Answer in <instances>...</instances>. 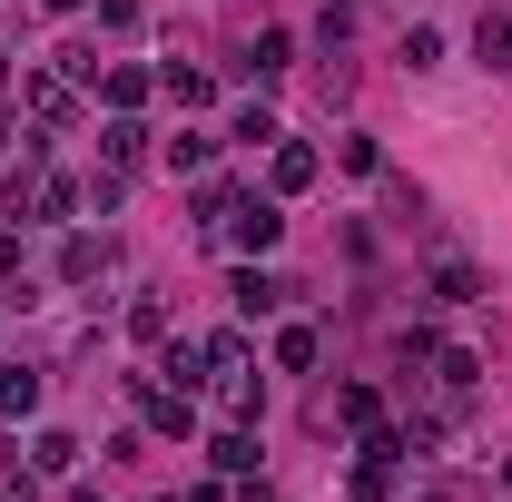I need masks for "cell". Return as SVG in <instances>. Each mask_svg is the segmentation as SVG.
<instances>
[{
    "label": "cell",
    "mask_w": 512,
    "mask_h": 502,
    "mask_svg": "<svg viewBox=\"0 0 512 502\" xmlns=\"http://www.w3.org/2000/svg\"><path fill=\"white\" fill-rule=\"evenodd\" d=\"M316 168H325V158L306 148V138H276V148H266V178H276V197H306V188H316Z\"/></svg>",
    "instance_id": "obj_3"
},
{
    "label": "cell",
    "mask_w": 512,
    "mask_h": 502,
    "mask_svg": "<svg viewBox=\"0 0 512 502\" xmlns=\"http://www.w3.org/2000/svg\"><path fill=\"white\" fill-rule=\"evenodd\" d=\"M0 158H10V109H0Z\"/></svg>",
    "instance_id": "obj_25"
},
{
    "label": "cell",
    "mask_w": 512,
    "mask_h": 502,
    "mask_svg": "<svg viewBox=\"0 0 512 502\" xmlns=\"http://www.w3.org/2000/svg\"><path fill=\"white\" fill-rule=\"evenodd\" d=\"M158 158H168V168H178V178H197V168H207V158H217V138H207V128H178V138H168V148H158Z\"/></svg>",
    "instance_id": "obj_15"
},
{
    "label": "cell",
    "mask_w": 512,
    "mask_h": 502,
    "mask_svg": "<svg viewBox=\"0 0 512 502\" xmlns=\"http://www.w3.org/2000/svg\"><path fill=\"white\" fill-rule=\"evenodd\" d=\"M20 99H30V119L60 128L69 109H79V79H69V69H30V79H20Z\"/></svg>",
    "instance_id": "obj_4"
},
{
    "label": "cell",
    "mask_w": 512,
    "mask_h": 502,
    "mask_svg": "<svg viewBox=\"0 0 512 502\" xmlns=\"http://www.w3.org/2000/svg\"><path fill=\"white\" fill-rule=\"evenodd\" d=\"M0 502H40V493H30V483H10V493H0Z\"/></svg>",
    "instance_id": "obj_24"
},
{
    "label": "cell",
    "mask_w": 512,
    "mask_h": 502,
    "mask_svg": "<svg viewBox=\"0 0 512 502\" xmlns=\"http://www.w3.org/2000/svg\"><path fill=\"white\" fill-rule=\"evenodd\" d=\"M434 306H483V266L473 256H444L434 266Z\"/></svg>",
    "instance_id": "obj_7"
},
{
    "label": "cell",
    "mask_w": 512,
    "mask_h": 502,
    "mask_svg": "<svg viewBox=\"0 0 512 502\" xmlns=\"http://www.w3.org/2000/svg\"><path fill=\"white\" fill-rule=\"evenodd\" d=\"M99 158H109V168H138V158H148V128L128 119V109H109V128H99Z\"/></svg>",
    "instance_id": "obj_8"
},
{
    "label": "cell",
    "mask_w": 512,
    "mask_h": 502,
    "mask_svg": "<svg viewBox=\"0 0 512 502\" xmlns=\"http://www.w3.org/2000/svg\"><path fill=\"white\" fill-rule=\"evenodd\" d=\"M217 237H227V247H237V256H266V247H276V237H286V207H276V197H237Z\"/></svg>",
    "instance_id": "obj_1"
},
{
    "label": "cell",
    "mask_w": 512,
    "mask_h": 502,
    "mask_svg": "<svg viewBox=\"0 0 512 502\" xmlns=\"http://www.w3.org/2000/svg\"><path fill=\"white\" fill-rule=\"evenodd\" d=\"M227 138H247V148H276V138H286V128L266 119V109H237V128H227Z\"/></svg>",
    "instance_id": "obj_22"
},
{
    "label": "cell",
    "mask_w": 512,
    "mask_h": 502,
    "mask_svg": "<svg viewBox=\"0 0 512 502\" xmlns=\"http://www.w3.org/2000/svg\"><path fill=\"white\" fill-rule=\"evenodd\" d=\"M286 60H296L286 30H256V40H247V79H286Z\"/></svg>",
    "instance_id": "obj_12"
},
{
    "label": "cell",
    "mask_w": 512,
    "mask_h": 502,
    "mask_svg": "<svg viewBox=\"0 0 512 502\" xmlns=\"http://www.w3.org/2000/svg\"><path fill=\"white\" fill-rule=\"evenodd\" d=\"M40 10H79V0H40Z\"/></svg>",
    "instance_id": "obj_26"
},
{
    "label": "cell",
    "mask_w": 512,
    "mask_h": 502,
    "mask_svg": "<svg viewBox=\"0 0 512 502\" xmlns=\"http://www.w3.org/2000/svg\"><path fill=\"white\" fill-rule=\"evenodd\" d=\"M276 365L306 375V365H316V325H286V335H276Z\"/></svg>",
    "instance_id": "obj_19"
},
{
    "label": "cell",
    "mask_w": 512,
    "mask_h": 502,
    "mask_svg": "<svg viewBox=\"0 0 512 502\" xmlns=\"http://www.w3.org/2000/svg\"><path fill=\"white\" fill-rule=\"evenodd\" d=\"M473 60H483V69H512V10H483V30H473Z\"/></svg>",
    "instance_id": "obj_14"
},
{
    "label": "cell",
    "mask_w": 512,
    "mask_h": 502,
    "mask_svg": "<svg viewBox=\"0 0 512 502\" xmlns=\"http://www.w3.org/2000/svg\"><path fill=\"white\" fill-rule=\"evenodd\" d=\"M227 296H237V315H266V306H286V286H276V276H266V266H237V286H227Z\"/></svg>",
    "instance_id": "obj_11"
},
{
    "label": "cell",
    "mask_w": 512,
    "mask_h": 502,
    "mask_svg": "<svg viewBox=\"0 0 512 502\" xmlns=\"http://www.w3.org/2000/svg\"><path fill=\"white\" fill-rule=\"evenodd\" d=\"M30 473H79V443H69L60 424H40V434H30Z\"/></svg>",
    "instance_id": "obj_13"
},
{
    "label": "cell",
    "mask_w": 512,
    "mask_h": 502,
    "mask_svg": "<svg viewBox=\"0 0 512 502\" xmlns=\"http://www.w3.org/2000/svg\"><path fill=\"white\" fill-rule=\"evenodd\" d=\"M434 60H444V30L414 20V30H404V69H434Z\"/></svg>",
    "instance_id": "obj_21"
},
{
    "label": "cell",
    "mask_w": 512,
    "mask_h": 502,
    "mask_svg": "<svg viewBox=\"0 0 512 502\" xmlns=\"http://www.w3.org/2000/svg\"><path fill=\"white\" fill-rule=\"evenodd\" d=\"M0 79H10V50H0Z\"/></svg>",
    "instance_id": "obj_27"
},
{
    "label": "cell",
    "mask_w": 512,
    "mask_h": 502,
    "mask_svg": "<svg viewBox=\"0 0 512 502\" xmlns=\"http://www.w3.org/2000/svg\"><path fill=\"white\" fill-rule=\"evenodd\" d=\"M0 286H20V227H0Z\"/></svg>",
    "instance_id": "obj_23"
},
{
    "label": "cell",
    "mask_w": 512,
    "mask_h": 502,
    "mask_svg": "<svg viewBox=\"0 0 512 502\" xmlns=\"http://www.w3.org/2000/svg\"><path fill=\"white\" fill-rule=\"evenodd\" d=\"M138 414H148V434H197V404L178 384H138Z\"/></svg>",
    "instance_id": "obj_5"
},
{
    "label": "cell",
    "mask_w": 512,
    "mask_h": 502,
    "mask_svg": "<svg viewBox=\"0 0 512 502\" xmlns=\"http://www.w3.org/2000/svg\"><path fill=\"white\" fill-rule=\"evenodd\" d=\"M40 414V375L30 365H0V424H30Z\"/></svg>",
    "instance_id": "obj_9"
},
{
    "label": "cell",
    "mask_w": 512,
    "mask_h": 502,
    "mask_svg": "<svg viewBox=\"0 0 512 502\" xmlns=\"http://www.w3.org/2000/svg\"><path fill=\"white\" fill-rule=\"evenodd\" d=\"M158 89H168V99H178V109H207V99H217V79H207V69H168V79H158Z\"/></svg>",
    "instance_id": "obj_18"
},
{
    "label": "cell",
    "mask_w": 512,
    "mask_h": 502,
    "mask_svg": "<svg viewBox=\"0 0 512 502\" xmlns=\"http://www.w3.org/2000/svg\"><path fill=\"white\" fill-rule=\"evenodd\" d=\"M128 335H138V345H168V306H158V296H138V306H128Z\"/></svg>",
    "instance_id": "obj_20"
},
{
    "label": "cell",
    "mask_w": 512,
    "mask_h": 502,
    "mask_svg": "<svg viewBox=\"0 0 512 502\" xmlns=\"http://www.w3.org/2000/svg\"><path fill=\"white\" fill-rule=\"evenodd\" d=\"M109 256H119L109 237H89V227H69V237H60V286H99V276H109Z\"/></svg>",
    "instance_id": "obj_2"
},
{
    "label": "cell",
    "mask_w": 512,
    "mask_h": 502,
    "mask_svg": "<svg viewBox=\"0 0 512 502\" xmlns=\"http://www.w3.org/2000/svg\"><path fill=\"white\" fill-rule=\"evenodd\" d=\"M148 89H158V79H148V69H99V99H109V109H138V99H148Z\"/></svg>",
    "instance_id": "obj_16"
},
{
    "label": "cell",
    "mask_w": 512,
    "mask_h": 502,
    "mask_svg": "<svg viewBox=\"0 0 512 502\" xmlns=\"http://www.w3.org/2000/svg\"><path fill=\"white\" fill-rule=\"evenodd\" d=\"M79 207H89V188H79V178H60V168H40V188H30V217H50V227H69Z\"/></svg>",
    "instance_id": "obj_6"
},
{
    "label": "cell",
    "mask_w": 512,
    "mask_h": 502,
    "mask_svg": "<svg viewBox=\"0 0 512 502\" xmlns=\"http://www.w3.org/2000/svg\"><path fill=\"white\" fill-rule=\"evenodd\" d=\"M207 463H217L227 483H247V473H256V434H247V424H227V434L207 443Z\"/></svg>",
    "instance_id": "obj_10"
},
{
    "label": "cell",
    "mask_w": 512,
    "mask_h": 502,
    "mask_svg": "<svg viewBox=\"0 0 512 502\" xmlns=\"http://www.w3.org/2000/svg\"><path fill=\"white\" fill-rule=\"evenodd\" d=\"M503 493H512V463H503Z\"/></svg>",
    "instance_id": "obj_28"
},
{
    "label": "cell",
    "mask_w": 512,
    "mask_h": 502,
    "mask_svg": "<svg viewBox=\"0 0 512 502\" xmlns=\"http://www.w3.org/2000/svg\"><path fill=\"white\" fill-rule=\"evenodd\" d=\"M335 424H355V434H375V424H384L375 384H345V394H335Z\"/></svg>",
    "instance_id": "obj_17"
}]
</instances>
